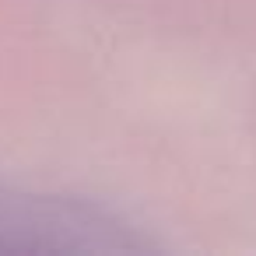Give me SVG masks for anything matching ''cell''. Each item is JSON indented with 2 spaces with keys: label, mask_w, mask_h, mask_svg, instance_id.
Instances as JSON below:
<instances>
[]
</instances>
